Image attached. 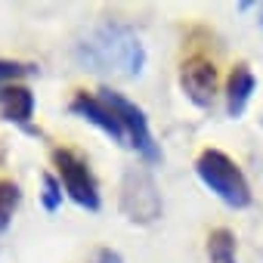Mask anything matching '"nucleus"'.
Segmentation results:
<instances>
[{"mask_svg": "<svg viewBox=\"0 0 263 263\" xmlns=\"http://www.w3.org/2000/svg\"><path fill=\"white\" fill-rule=\"evenodd\" d=\"M53 161H56V171H59V180H62V189L68 192V198L87 211H99V189L90 174V164L71 149H56Z\"/></svg>", "mask_w": 263, "mask_h": 263, "instance_id": "5", "label": "nucleus"}, {"mask_svg": "<svg viewBox=\"0 0 263 263\" xmlns=\"http://www.w3.org/2000/svg\"><path fill=\"white\" fill-rule=\"evenodd\" d=\"M208 257L214 263H235V235L229 229H217L208 238Z\"/></svg>", "mask_w": 263, "mask_h": 263, "instance_id": "10", "label": "nucleus"}, {"mask_svg": "<svg viewBox=\"0 0 263 263\" xmlns=\"http://www.w3.org/2000/svg\"><path fill=\"white\" fill-rule=\"evenodd\" d=\"M0 115L16 124H28L34 115V93L22 84H4L0 87Z\"/></svg>", "mask_w": 263, "mask_h": 263, "instance_id": "8", "label": "nucleus"}, {"mask_svg": "<svg viewBox=\"0 0 263 263\" xmlns=\"http://www.w3.org/2000/svg\"><path fill=\"white\" fill-rule=\"evenodd\" d=\"M254 87H257V81H254L251 68L235 65L232 74H229V84H226V111H229V118H238L248 108V99H251Z\"/></svg>", "mask_w": 263, "mask_h": 263, "instance_id": "9", "label": "nucleus"}, {"mask_svg": "<svg viewBox=\"0 0 263 263\" xmlns=\"http://www.w3.org/2000/svg\"><path fill=\"white\" fill-rule=\"evenodd\" d=\"M260 25H263V7H260Z\"/></svg>", "mask_w": 263, "mask_h": 263, "instance_id": "15", "label": "nucleus"}, {"mask_svg": "<svg viewBox=\"0 0 263 263\" xmlns=\"http://www.w3.org/2000/svg\"><path fill=\"white\" fill-rule=\"evenodd\" d=\"M96 263H121V257L115 251H99V260Z\"/></svg>", "mask_w": 263, "mask_h": 263, "instance_id": "14", "label": "nucleus"}, {"mask_svg": "<svg viewBox=\"0 0 263 263\" xmlns=\"http://www.w3.org/2000/svg\"><path fill=\"white\" fill-rule=\"evenodd\" d=\"M121 211L134 223H152V220L161 217V192H158L155 180L146 171L130 167L124 174V180H121Z\"/></svg>", "mask_w": 263, "mask_h": 263, "instance_id": "4", "label": "nucleus"}, {"mask_svg": "<svg viewBox=\"0 0 263 263\" xmlns=\"http://www.w3.org/2000/svg\"><path fill=\"white\" fill-rule=\"evenodd\" d=\"M19 198H22V192L13 180H0V232L10 226V220L19 208Z\"/></svg>", "mask_w": 263, "mask_h": 263, "instance_id": "11", "label": "nucleus"}, {"mask_svg": "<svg viewBox=\"0 0 263 263\" xmlns=\"http://www.w3.org/2000/svg\"><path fill=\"white\" fill-rule=\"evenodd\" d=\"M78 59L93 71H115V74L137 78L146 65V50L127 25L108 22L93 28L78 44Z\"/></svg>", "mask_w": 263, "mask_h": 263, "instance_id": "1", "label": "nucleus"}, {"mask_svg": "<svg viewBox=\"0 0 263 263\" xmlns=\"http://www.w3.org/2000/svg\"><path fill=\"white\" fill-rule=\"evenodd\" d=\"M71 111L74 115H81L84 121H90V124H96L105 137H111L115 143H127V134H124V127H121V121H118V115L99 99V96H93V93H74V99H71Z\"/></svg>", "mask_w": 263, "mask_h": 263, "instance_id": "7", "label": "nucleus"}, {"mask_svg": "<svg viewBox=\"0 0 263 263\" xmlns=\"http://www.w3.org/2000/svg\"><path fill=\"white\" fill-rule=\"evenodd\" d=\"M41 198H44V208L50 214L59 211V204H62V186H59V180L53 174H44V192H41Z\"/></svg>", "mask_w": 263, "mask_h": 263, "instance_id": "12", "label": "nucleus"}, {"mask_svg": "<svg viewBox=\"0 0 263 263\" xmlns=\"http://www.w3.org/2000/svg\"><path fill=\"white\" fill-rule=\"evenodd\" d=\"M99 99L118 115V121H121V127H124V134H127V143L134 146L146 161L155 164V161L161 158V149L155 146V137H152V130H149L146 111H143L140 105H134L127 96L115 93V90H99Z\"/></svg>", "mask_w": 263, "mask_h": 263, "instance_id": "3", "label": "nucleus"}, {"mask_svg": "<svg viewBox=\"0 0 263 263\" xmlns=\"http://www.w3.org/2000/svg\"><path fill=\"white\" fill-rule=\"evenodd\" d=\"M198 180L229 208H248L251 204V186L241 174V167L220 149H204L195 161Z\"/></svg>", "mask_w": 263, "mask_h": 263, "instance_id": "2", "label": "nucleus"}, {"mask_svg": "<svg viewBox=\"0 0 263 263\" xmlns=\"http://www.w3.org/2000/svg\"><path fill=\"white\" fill-rule=\"evenodd\" d=\"M180 87L195 105L208 108L214 102V93H217V68H214V62H208L204 56L186 59L183 68H180Z\"/></svg>", "mask_w": 263, "mask_h": 263, "instance_id": "6", "label": "nucleus"}, {"mask_svg": "<svg viewBox=\"0 0 263 263\" xmlns=\"http://www.w3.org/2000/svg\"><path fill=\"white\" fill-rule=\"evenodd\" d=\"M28 71H34L31 65H22V62H4L0 59V87L4 84H13L16 78H22V74H28Z\"/></svg>", "mask_w": 263, "mask_h": 263, "instance_id": "13", "label": "nucleus"}]
</instances>
